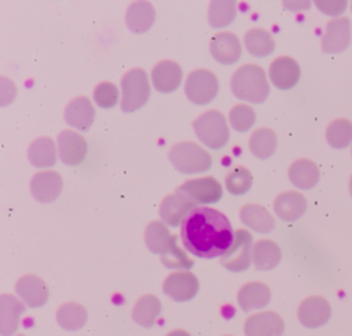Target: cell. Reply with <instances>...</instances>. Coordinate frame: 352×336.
<instances>
[{
	"label": "cell",
	"instance_id": "1",
	"mask_svg": "<svg viewBox=\"0 0 352 336\" xmlns=\"http://www.w3.org/2000/svg\"><path fill=\"white\" fill-rule=\"evenodd\" d=\"M183 245L198 258L223 256L234 244L235 233L228 218L210 207H195L182 222Z\"/></svg>",
	"mask_w": 352,
	"mask_h": 336
},
{
	"label": "cell",
	"instance_id": "2",
	"mask_svg": "<svg viewBox=\"0 0 352 336\" xmlns=\"http://www.w3.org/2000/svg\"><path fill=\"white\" fill-rule=\"evenodd\" d=\"M144 241L148 250L161 255V262L169 269H190L192 261L176 244V237L161 221H151L144 230Z\"/></svg>",
	"mask_w": 352,
	"mask_h": 336
},
{
	"label": "cell",
	"instance_id": "3",
	"mask_svg": "<svg viewBox=\"0 0 352 336\" xmlns=\"http://www.w3.org/2000/svg\"><path fill=\"white\" fill-rule=\"evenodd\" d=\"M230 86L235 97L249 103H263L270 93L265 71L257 64H245L236 69Z\"/></svg>",
	"mask_w": 352,
	"mask_h": 336
},
{
	"label": "cell",
	"instance_id": "4",
	"mask_svg": "<svg viewBox=\"0 0 352 336\" xmlns=\"http://www.w3.org/2000/svg\"><path fill=\"white\" fill-rule=\"evenodd\" d=\"M168 156L172 166L184 174L204 173L212 166V156L209 152L191 141L175 144L169 149Z\"/></svg>",
	"mask_w": 352,
	"mask_h": 336
},
{
	"label": "cell",
	"instance_id": "5",
	"mask_svg": "<svg viewBox=\"0 0 352 336\" xmlns=\"http://www.w3.org/2000/svg\"><path fill=\"white\" fill-rule=\"evenodd\" d=\"M192 128L199 141L212 149H219L228 143V125L226 117L217 110L202 112L192 122Z\"/></svg>",
	"mask_w": 352,
	"mask_h": 336
},
{
	"label": "cell",
	"instance_id": "6",
	"mask_svg": "<svg viewBox=\"0 0 352 336\" xmlns=\"http://www.w3.org/2000/svg\"><path fill=\"white\" fill-rule=\"evenodd\" d=\"M121 108L125 112H133L142 108L150 97V85L143 69L129 70L121 80Z\"/></svg>",
	"mask_w": 352,
	"mask_h": 336
},
{
	"label": "cell",
	"instance_id": "7",
	"mask_svg": "<svg viewBox=\"0 0 352 336\" xmlns=\"http://www.w3.org/2000/svg\"><path fill=\"white\" fill-rule=\"evenodd\" d=\"M186 96L195 104L205 106L210 103L219 92L216 75L205 69L194 70L188 74L184 85Z\"/></svg>",
	"mask_w": 352,
	"mask_h": 336
},
{
	"label": "cell",
	"instance_id": "8",
	"mask_svg": "<svg viewBox=\"0 0 352 336\" xmlns=\"http://www.w3.org/2000/svg\"><path fill=\"white\" fill-rule=\"evenodd\" d=\"M253 239L252 235L245 229L235 230V239L231 248L221 256V263L227 270L243 272L246 270L252 261Z\"/></svg>",
	"mask_w": 352,
	"mask_h": 336
},
{
	"label": "cell",
	"instance_id": "9",
	"mask_svg": "<svg viewBox=\"0 0 352 336\" xmlns=\"http://www.w3.org/2000/svg\"><path fill=\"white\" fill-rule=\"evenodd\" d=\"M198 278L188 270L170 273L162 284L164 293L176 302H187L192 299L198 293Z\"/></svg>",
	"mask_w": 352,
	"mask_h": 336
},
{
	"label": "cell",
	"instance_id": "10",
	"mask_svg": "<svg viewBox=\"0 0 352 336\" xmlns=\"http://www.w3.org/2000/svg\"><path fill=\"white\" fill-rule=\"evenodd\" d=\"M177 191L186 193L194 202L202 203V204L216 203L223 196V188L220 182L213 177H201V178L188 180L183 182Z\"/></svg>",
	"mask_w": 352,
	"mask_h": 336
},
{
	"label": "cell",
	"instance_id": "11",
	"mask_svg": "<svg viewBox=\"0 0 352 336\" xmlns=\"http://www.w3.org/2000/svg\"><path fill=\"white\" fill-rule=\"evenodd\" d=\"M197 207V202L188 197L186 193L176 191L166 196L160 204V215L169 226L180 225L191 210Z\"/></svg>",
	"mask_w": 352,
	"mask_h": 336
},
{
	"label": "cell",
	"instance_id": "12",
	"mask_svg": "<svg viewBox=\"0 0 352 336\" xmlns=\"http://www.w3.org/2000/svg\"><path fill=\"white\" fill-rule=\"evenodd\" d=\"M330 315V303L322 296H309L304 299L297 310L298 321L305 328H319L329 321Z\"/></svg>",
	"mask_w": 352,
	"mask_h": 336
},
{
	"label": "cell",
	"instance_id": "13",
	"mask_svg": "<svg viewBox=\"0 0 352 336\" xmlns=\"http://www.w3.org/2000/svg\"><path fill=\"white\" fill-rule=\"evenodd\" d=\"M351 43V22L348 18L331 19L324 29L322 38V51L338 53L348 48Z\"/></svg>",
	"mask_w": 352,
	"mask_h": 336
},
{
	"label": "cell",
	"instance_id": "14",
	"mask_svg": "<svg viewBox=\"0 0 352 336\" xmlns=\"http://www.w3.org/2000/svg\"><path fill=\"white\" fill-rule=\"evenodd\" d=\"M283 331V320L275 311L253 314L243 325L245 336H282Z\"/></svg>",
	"mask_w": 352,
	"mask_h": 336
},
{
	"label": "cell",
	"instance_id": "15",
	"mask_svg": "<svg viewBox=\"0 0 352 336\" xmlns=\"http://www.w3.org/2000/svg\"><path fill=\"white\" fill-rule=\"evenodd\" d=\"M212 56L221 64H234L242 55V47L239 38L230 32L217 33L209 43Z\"/></svg>",
	"mask_w": 352,
	"mask_h": 336
},
{
	"label": "cell",
	"instance_id": "16",
	"mask_svg": "<svg viewBox=\"0 0 352 336\" xmlns=\"http://www.w3.org/2000/svg\"><path fill=\"white\" fill-rule=\"evenodd\" d=\"M58 151L65 165L77 166L87 155V141L76 132L63 130L58 136Z\"/></svg>",
	"mask_w": 352,
	"mask_h": 336
},
{
	"label": "cell",
	"instance_id": "17",
	"mask_svg": "<svg viewBox=\"0 0 352 336\" xmlns=\"http://www.w3.org/2000/svg\"><path fill=\"white\" fill-rule=\"evenodd\" d=\"M62 177L56 171H40L33 176L30 181V191L36 200L51 203L56 200L62 191Z\"/></svg>",
	"mask_w": 352,
	"mask_h": 336
},
{
	"label": "cell",
	"instance_id": "18",
	"mask_svg": "<svg viewBox=\"0 0 352 336\" xmlns=\"http://www.w3.org/2000/svg\"><path fill=\"white\" fill-rule=\"evenodd\" d=\"M16 293L29 307H41L47 303L50 291L44 280L34 274H26L16 281Z\"/></svg>",
	"mask_w": 352,
	"mask_h": 336
},
{
	"label": "cell",
	"instance_id": "19",
	"mask_svg": "<svg viewBox=\"0 0 352 336\" xmlns=\"http://www.w3.org/2000/svg\"><path fill=\"white\" fill-rule=\"evenodd\" d=\"M270 80L278 89H290L300 80V66L289 56H279L270 66Z\"/></svg>",
	"mask_w": 352,
	"mask_h": 336
},
{
	"label": "cell",
	"instance_id": "20",
	"mask_svg": "<svg viewBox=\"0 0 352 336\" xmlns=\"http://www.w3.org/2000/svg\"><path fill=\"white\" fill-rule=\"evenodd\" d=\"M65 119L72 128L80 132L88 130L95 119V110L91 100L84 96L70 100L65 108Z\"/></svg>",
	"mask_w": 352,
	"mask_h": 336
},
{
	"label": "cell",
	"instance_id": "21",
	"mask_svg": "<svg viewBox=\"0 0 352 336\" xmlns=\"http://www.w3.org/2000/svg\"><path fill=\"white\" fill-rule=\"evenodd\" d=\"M183 78L182 67L172 60L157 63L151 71V81L158 92L169 93L179 88Z\"/></svg>",
	"mask_w": 352,
	"mask_h": 336
},
{
	"label": "cell",
	"instance_id": "22",
	"mask_svg": "<svg viewBox=\"0 0 352 336\" xmlns=\"http://www.w3.org/2000/svg\"><path fill=\"white\" fill-rule=\"evenodd\" d=\"M25 311L23 304L14 295L3 293L0 296V333L11 336L19 326V317Z\"/></svg>",
	"mask_w": 352,
	"mask_h": 336
},
{
	"label": "cell",
	"instance_id": "23",
	"mask_svg": "<svg viewBox=\"0 0 352 336\" xmlns=\"http://www.w3.org/2000/svg\"><path fill=\"white\" fill-rule=\"evenodd\" d=\"M307 208L305 197L294 191H287L280 193L274 202L275 214L287 222L297 221L302 217Z\"/></svg>",
	"mask_w": 352,
	"mask_h": 336
},
{
	"label": "cell",
	"instance_id": "24",
	"mask_svg": "<svg viewBox=\"0 0 352 336\" xmlns=\"http://www.w3.org/2000/svg\"><path fill=\"white\" fill-rule=\"evenodd\" d=\"M270 299H271L270 288L265 284L257 283V281H252L242 285L236 295L238 304L243 311L263 309L268 304Z\"/></svg>",
	"mask_w": 352,
	"mask_h": 336
},
{
	"label": "cell",
	"instance_id": "25",
	"mask_svg": "<svg viewBox=\"0 0 352 336\" xmlns=\"http://www.w3.org/2000/svg\"><path fill=\"white\" fill-rule=\"evenodd\" d=\"M125 21L131 32L146 33L155 21V10L148 1H135L128 7Z\"/></svg>",
	"mask_w": 352,
	"mask_h": 336
},
{
	"label": "cell",
	"instance_id": "26",
	"mask_svg": "<svg viewBox=\"0 0 352 336\" xmlns=\"http://www.w3.org/2000/svg\"><path fill=\"white\" fill-rule=\"evenodd\" d=\"M239 218L242 224L257 233H270L275 228L274 217L260 204H245L239 210Z\"/></svg>",
	"mask_w": 352,
	"mask_h": 336
},
{
	"label": "cell",
	"instance_id": "27",
	"mask_svg": "<svg viewBox=\"0 0 352 336\" xmlns=\"http://www.w3.org/2000/svg\"><path fill=\"white\" fill-rule=\"evenodd\" d=\"M292 184L300 189H311L319 181V169L309 159H298L289 167Z\"/></svg>",
	"mask_w": 352,
	"mask_h": 336
},
{
	"label": "cell",
	"instance_id": "28",
	"mask_svg": "<svg viewBox=\"0 0 352 336\" xmlns=\"http://www.w3.org/2000/svg\"><path fill=\"white\" fill-rule=\"evenodd\" d=\"M253 263L258 270H271L278 266L282 258L279 245L271 240H258L253 244Z\"/></svg>",
	"mask_w": 352,
	"mask_h": 336
},
{
	"label": "cell",
	"instance_id": "29",
	"mask_svg": "<svg viewBox=\"0 0 352 336\" xmlns=\"http://www.w3.org/2000/svg\"><path fill=\"white\" fill-rule=\"evenodd\" d=\"M161 313V302L154 295H144L138 299L132 309V318L136 324L150 328L155 324Z\"/></svg>",
	"mask_w": 352,
	"mask_h": 336
},
{
	"label": "cell",
	"instance_id": "30",
	"mask_svg": "<svg viewBox=\"0 0 352 336\" xmlns=\"http://www.w3.org/2000/svg\"><path fill=\"white\" fill-rule=\"evenodd\" d=\"M29 160L36 167H51L56 162L55 143L50 137H38L29 145Z\"/></svg>",
	"mask_w": 352,
	"mask_h": 336
},
{
	"label": "cell",
	"instance_id": "31",
	"mask_svg": "<svg viewBox=\"0 0 352 336\" xmlns=\"http://www.w3.org/2000/svg\"><path fill=\"white\" fill-rule=\"evenodd\" d=\"M88 311L87 309L76 302L63 303L56 311L58 324L67 331H77L82 328L87 322Z\"/></svg>",
	"mask_w": 352,
	"mask_h": 336
},
{
	"label": "cell",
	"instance_id": "32",
	"mask_svg": "<svg viewBox=\"0 0 352 336\" xmlns=\"http://www.w3.org/2000/svg\"><path fill=\"white\" fill-rule=\"evenodd\" d=\"M243 44H245V48L248 49V52L256 58L268 56L275 49V41H274L272 36L260 27L250 29L245 34Z\"/></svg>",
	"mask_w": 352,
	"mask_h": 336
},
{
	"label": "cell",
	"instance_id": "33",
	"mask_svg": "<svg viewBox=\"0 0 352 336\" xmlns=\"http://www.w3.org/2000/svg\"><path fill=\"white\" fill-rule=\"evenodd\" d=\"M278 145V139L275 132L268 128H261L253 132L249 139V149L252 154L260 159L270 158Z\"/></svg>",
	"mask_w": 352,
	"mask_h": 336
},
{
	"label": "cell",
	"instance_id": "34",
	"mask_svg": "<svg viewBox=\"0 0 352 336\" xmlns=\"http://www.w3.org/2000/svg\"><path fill=\"white\" fill-rule=\"evenodd\" d=\"M236 14L235 1L232 0H213L209 4L208 19L212 27L221 29L232 23Z\"/></svg>",
	"mask_w": 352,
	"mask_h": 336
},
{
	"label": "cell",
	"instance_id": "35",
	"mask_svg": "<svg viewBox=\"0 0 352 336\" xmlns=\"http://www.w3.org/2000/svg\"><path fill=\"white\" fill-rule=\"evenodd\" d=\"M326 140L333 148H346L352 143V122L344 118L331 121L326 129Z\"/></svg>",
	"mask_w": 352,
	"mask_h": 336
},
{
	"label": "cell",
	"instance_id": "36",
	"mask_svg": "<svg viewBox=\"0 0 352 336\" xmlns=\"http://www.w3.org/2000/svg\"><path fill=\"white\" fill-rule=\"evenodd\" d=\"M252 174L246 167H235L226 176V187L232 195H243L252 187Z\"/></svg>",
	"mask_w": 352,
	"mask_h": 336
},
{
	"label": "cell",
	"instance_id": "37",
	"mask_svg": "<svg viewBox=\"0 0 352 336\" xmlns=\"http://www.w3.org/2000/svg\"><path fill=\"white\" fill-rule=\"evenodd\" d=\"M230 123L236 132H248L256 122V114L250 106L236 104L230 110Z\"/></svg>",
	"mask_w": 352,
	"mask_h": 336
},
{
	"label": "cell",
	"instance_id": "38",
	"mask_svg": "<svg viewBox=\"0 0 352 336\" xmlns=\"http://www.w3.org/2000/svg\"><path fill=\"white\" fill-rule=\"evenodd\" d=\"M95 103L102 108H111L118 101V89L111 82H100L94 91Z\"/></svg>",
	"mask_w": 352,
	"mask_h": 336
},
{
	"label": "cell",
	"instance_id": "39",
	"mask_svg": "<svg viewBox=\"0 0 352 336\" xmlns=\"http://www.w3.org/2000/svg\"><path fill=\"white\" fill-rule=\"evenodd\" d=\"M315 4L323 14L331 16L342 14L346 8L345 0H316Z\"/></svg>",
	"mask_w": 352,
	"mask_h": 336
},
{
	"label": "cell",
	"instance_id": "40",
	"mask_svg": "<svg viewBox=\"0 0 352 336\" xmlns=\"http://www.w3.org/2000/svg\"><path fill=\"white\" fill-rule=\"evenodd\" d=\"M283 5L287 7L292 11L296 10H304L309 7V1H283Z\"/></svg>",
	"mask_w": 352,
	"mask_h": 336
},
{
	"label": "cell",
	"instance_id": "41",
	"mask_svg": "<svg viewBox=\"0 0 352 336\" xmlns=\"http://www.w3.org/2000/svg\"><path fill=\"white\" fill-rule=\"evenodd\" d=\"M166 336H191L188 332L186 331H182V329H176V331H172L169 332Z\"/></svg>",
	"mask_w": 352,
	"mask_h": 336
},
{
	"label": "cell",
	"instance_id": "42",
	"mask_svg": "<svg viewBox=\"0 0 352 336\" xmlns=\"http://www.w3.org/2000/svg\"><path fill=\"white\" fill-rule=\"evenodd\" d=\"M349 193L352 195V176H351V178H349Z\"/></svg>",
	"mask_w": 352,
	"mask_h": 336
},
{
	"label": "cell",
	"instance_id": "43",
	"mask_svg": "<svg viewBox=\"0 0 352 336\" xmlns=\"http://www.w3.org/2000/svg\"><path fill=\"white\" fill-rule=\"evenodd\" d=\"M18 336H25V335H18Z\"/></svg>",
	"mask_w": 352,
	"mask_h": 336
},
{
	"label": "cell",
	"instance_id": "44",
	"mask_svg": "<svg viewBox=\"0 0 352 336\" xmlns=\"http://www.w3.org/2000/svg\"><path fill=\"white\" fill-rule=\"evenodd\" d=\"M351 7H352V5H351Z\"/></svg>",
	"mask_w": 352,
	"mask_h": 336
}]
</instances>
